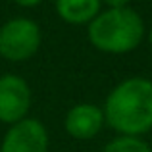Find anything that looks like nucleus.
Wrapping results in <instances>:
<instances>
[{"label": "nucleus", "mask_w": 152, "mask_h": 152, "mask_svg": "<svg viewBox=\"0 0 152 152\" xmlns=\"http://www.w3.org/2000/svg\"><path fill=\"white\" fill-rule=\"evenodd\" d=\"M146 27L141 14L133 8H106L89 23L87 37L104 54H129L142 42Z\"/></svg>", "instance_id": "f03ea898"}, {"label": "nucleus", "mask_w": 152, "mask_h": 152, "mask_svg": "<svg viewBox=\"0 0 152 152\" xmlns=\"http://www.w3.org/2000/svg\"><path fill=\"white\" fill-rule=\"evenodd\" d=\"M14 2L21 8H35V6H39L42 0H14Z\"/></svg>", "instance_id": "9d476101"}, {"label": "nucleus", "mask_w": 152, "mask_h": 152, "mask_svg": "<svg viewBox=\"0 0 152 152\" xmlns=\"http://www.w3.org/2000/svg\"><path fill=\"white\" fill-rule=\"evenodd\" d=\"M104 121L123 137H142L152 131V81L141 75L119 81L102 106Z\"/></svg>", "instance_id": "f257e3e1"}, {"label": "nucleus", "mask_w": 152, "mask_h": 152, "mask_svg": "<svg viewBox=\"0 0 152 152\" xmlns=\"http://www.w3.org/2000/svg\"><path fill=\"white\" fill-rule=\"evenodd\" d=\"M56 14L69 25H89L100 14V0H56Z\"/></svg>", "instance_id": "0eeeda50"}, {"label": "nucleus", "mask_w": 152, "mask_h": 152, "mask_svg": "<svg viewBox=\"0 0 152 152\" xmlns=\"http://www.w3.org/2000/svg\"><path fill=\"white\" fill-rule=\"evenodd\" d=\"M102 152H152V146L141 137H123V135H118L110 142H106Z\"/></svg>", "instance_id": "6e6552de"}, {"label": "nucleus", "mask_w": 152, "mask_h": 152, "mask_svg": "<svg viewBox=\"0 0 152 152\" xmlns=\"http://www.w3.org/2000/svg\"><path fill=\"white\" fill-rule=\"evenodd\" d=\"M104 125L106 121H104L102 108L91 102H81L71 106L64 118L66 133L77 141H89V139L96 137Z\"/></svg>", "instance_id": "423d86ee"}, {"label": "nucleus", "mask_w": 152, "mask_h": 152, "mask_svg": "<svg viewBox=\"0 0 152 152\" xmlns=\"http://www.w3.org/2000/svg\"><path fill=\"white\" fill-rule=\"evenodd\" d=\"M31 87L15 73L0 75V123L14 125L27 118L31 108Z\"/></svg>", "instance_id": "20e7f679"}, {"label": "nucleus", "mask_w": 152, "mask_h": 152, "mask_svg": "<svg viewBox=\"0 0 152 152\" xmlns=\"http://www.w3.org/2000/svg\"><path fill=\"white\" fill-rule=\"evenodd\" d=\"M146 37H148V42H150V46H152V27L146 31Z\"/></svg>", "instance_id": "9b49d317"}, {"label": "nucleus", "mask_w": 152, "mask_h": 152, "mask_svg": "<svg viewBox=\"0 0 152 152\" xmlns=\"http://www.w3.org/2000/svg\"><path fill=\"white\" fill-rule=\"evenodd\" d=\"M100 2L106 4L108 8H125V6H129L131 0H100Z\"/></svg>", "instance_id": "1a4fd4ad"}, {"label": "nucleus", "mask_w": 152, "mask_h": 152, "mask_svg": "<svg viewBox=\"0 0 152 152\" xmlns=\"http://www.w3.org/2000/svg\"><path fill=\"white\" fill-rule=\"evenodd\" d=\"M42 42V31L29 18L8 19L0 27V56L8 62H25L33 58Z\"/></svg>", "instance_id": "7ed1b4c3"}, {"label": "nucleus", "mask_w": 152, "mask_h": 152, "mask_svg": "<svg viewBox=\"0 0 152 152\" xmlns=\"http://www.w3.org/2000/svg\"><path fill=\"white\" fill-rule=\"evenodd\" d=\"M48 131L37 118H29L8 127L0 152H48Z\"/></svg>", "instance_id": "39448f33"}]
</instances>
